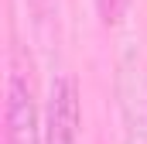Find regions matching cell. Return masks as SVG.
I'll list each match as a JSON object with an SVG mask.
<instances>
[{
	"instance_id": "obj_1",
	"label": "cell",
	"mask_w": 147,
	"mask_h": 144,
	"mask_svg": "<svg viewBox=\"0 0 147 144\" xmlns=\"http://www.w3.org/2000/svg\"><path fill=\"white\" fill-rule=\"evenodd\" d=\"M79 141V89L72 75H58L48 93L45 144H75Z\"/></svg>"
},
{
	"instance_id": "obj_2",
	"label": "cell",
	"mask_w": 147,
	"mask_h": 144,
	"mask_svg": "<svg viewBox=\"0 0 147 144\" xmlns=\"http://www.w3.org/2000/svg\"><path fill=\"white\" fill-rule=\"evenodd\" d=\"M7 144H38V113L21 72L7 79Z\"/></svg>"
},
{
	"instance_id": "obj_3",
	"label": "cell",
	"mask_w": 147,
	"mask_h": 144,
	"mask_svg": "<svg viewBox=\"0 0 147 144\" xmlns=\"http://www.w3.org/2000/svg\"><path fill=\"white\" fill-rule=\"evenodd\" d=\"M127 7H130V0H99V17H103V24H116V21L127 14Z\"/></svg>"
},
{
	"instance_id": "obj_4",
	"label": "cell",
	"mask_w": 147,
	"mask_h": 144,
	"mask_svg": "<svg viewBox=\"0 0 147 144\" xmlns=\"http://www.w3.org/2000/svg\"><path fill=\"white\" fill-rule=\"evenodd\" d=\"M31 7H34V14H48V0H31Z\"/></svg>"
}]
</instances>
